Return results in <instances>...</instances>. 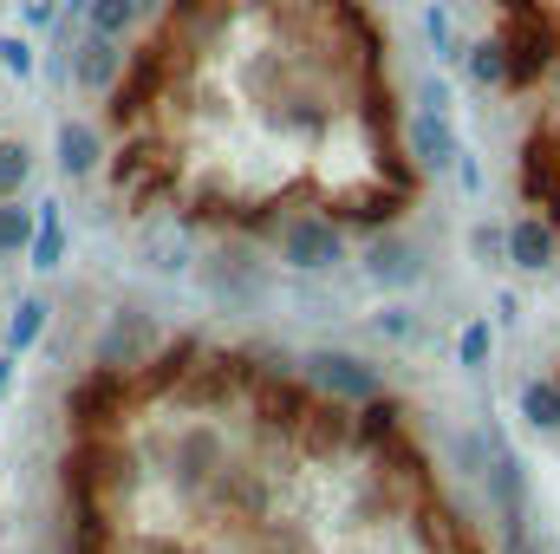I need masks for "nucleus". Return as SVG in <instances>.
<instances>
[{"label": "nucleus", "mask_w": 560, "mask_h": 554, "mask_svg": "<svg viewBox=\"0 0 560 554\" xmlns=\"http://www.w3.org/2000/svg\"><path fill=\"white\" fill-rule=\"evenodd\" d=\"M26 183H33V143L0 138V196H20Z\"/></svg>", "instance_id": "18"}, {"label": "nucleus", "mask_w": 560, "mask_h": 554, "mask_svg": "<svg viewBox=\"0 0 560 554\" xmlns=\"http://www.w3.org/2000/svg\"><path fill=\"white\" fill-rule=\"evenodd\" d=\"M33 229H39V209H26L20 196H0V262H26Z\"/></svg>", "instance_id": "14"}, {"label": "nucleus", "mask_w": 560, "mask_h": 554, "mask_svg": "<svg viewBox=\"0 0 560 554\" xmlns=\"http://www.w3.org/2000/svg\"><path fill=\"white\" fill-rule=\"evenodd\" d=\"M52 163H59L66 183H85V176L105 163V138H98V125H92V118H66L59 138H52Z\"/></svg>", "instance_id": "8"}, {"label": "nucleus", "mask_w": 560, "mask_h": 554, "mask_svg": "<svg viewBox=\"0 0 560 554\" xmlns=\"http://www.w3.org/2000/svg\"><path fill=\"white\" fill-rule=\"evenodd\" d=\"M502 249H509V268H522V275H548L560 255V235L548 216H515L509 229H502Z\"/></svg>", "instance_id": "7"}, {"label": "nucleus", "mask_w": 560, "mask_h": 554, "mask_svg": "<svg viewBox=\"0 0 560 554\" xmlns=\"http://www.w3.org/2000/svg\"><path fill=\"white\" fill-rule=\"evenodd\" d=\"M143 262L156 268V275H189V262H196V249H189V235L183 229H143Z\"/></svg>", "instance_id": "15"}, {"label": "nucleus", "mask_w": 560, "mask_h": 554, "mask_svg": "<svg viewBox=\"0 0 560 554\" xmlns=\"http://www.w3.org/2000/svg\"><path fill=\"white\" fill-rule=\"evenodd\" d=\"M222 430L215 424H183L176 430V443H170V483L183 489V496H202V489H215L222 483Z\"/></svg>", "instance_id": "4"}, {"label": "nucleus", "mask_w": 560, "mask_h": 554, "mask_svg": "<svg viewBox=\"0 0 560 554\" xmlns=\"http://www.w3.org/2000/svg\"><path fill=\"white\" fill-rule=\"evenodd\" d=\"M463 66H469V79H476V85H502V79H509V59H502V46H489V39H482V46H469V53H463Z\"/></svg>", "instance_id": "23"}, {"label": "nucleus", "mask_w": 560, "mask_h": 554, "mask_svg": "<svg viewBox=\"0 0 560 554\" xmlns=\"http://www.w3.org/2000/svg\"><path fill=\"white\" fill-rule=\"evenodd\" d=\"M0 268H7V262H0Z\"/></svg>", "instance_id": "31"}, {"label": "nucleus", "mask_w": 560, "mask_h": 554, "mask_svg": "<svg viewBox=\"0 0 560 554\" xmlns=\"http://www.w3.org/2000/svg\"><path fill=\"white\" fill-rule=\"evenodd\" d=\"M156 346H163L156 320H150L143 307H118V313L98 326V339H92V366H98V372L131 379L138 366H150V353H156Z\"/></svg>", "instance_id": "3"}, {"label": "nucleus", "mask_w": 560, "mask_h": 554, "mask_svg": "<svg viewBox=\"0 0 560 554\" xmlns=\"http://www.w3.org/2000/svg\"><path fill=\"white\" fill-rule=\"evenodd\" d=\"M46 320H52V300H46V293H20L13 313H7V353L26 359V353L46 339Z\"/></svg>", "instance_id": "12"}, {"label": "nucleus", "mask_w": 560, "mask_h": 554, "mask_svg": "<svg viewBox=\"0 0 560 554\" xmlns=\"http://www.w3.org/2000/svg\"><path fill=\"white\" fill-rule=\"evenodd\" d=\"M0 72H7V79H20V85H26V79L39 72V53H33V33H0Z\"/></svg>", "instance_id": "21"}, {"label": "nucleus", "mask_w": 560, "mask_h": 554, "mask_svg": "<svg viewBox=\"0 0 560 554\" xmlns=\"http://www.w3.org/2000/svg\"><path fill=\"white\" fill-rule=\"evenodd\" d=\"M163 0H92L85 7V33H112V39H131L143 20L156 13Z\"/></svg>", "instance_id": "13"}, {"label": "nucleus", "mask_w": 560, "mask_h": 554, "mask_svg": "<svg viewBox=\"0 0 560 554\" xmlns=\"http://www.w3.org/2000/svg\"><path fill=\"white\" fill-rule=\"evenodd\" d=\"M202 280H209V293H215V300H235V307L261 293L255 262H202Z\"/></svg>", "instance_id": "16"}, {"label": "nucleus", "mask_w": 560, "mask_h": 554, "mask_svg": "<svg viewBox=\"0 0 560 554\" xmlns=\"http://www.w3.org/2000/svg\"><path fill=\"white\" fill-rule=\"evenodd\" d=\"M66 20V0H20V33H52Z\"/></svg>", "instance_id": "25"}, {"label": "nucleus", "mask_w": 560, "mask_h": 554, "mask_svg": "<svg viewBox=\"0 0 560 554\" xmlns=\"http://www.w3.org/2000/svg\"><path fill=\"white\" fill-rule=\"evenodd\" d=\"M372 333H378V339H392V346H411L423 326H418V313H411L405 300H392V307H378V313H372Z\"/></svg>", "instance_id": "22"}, {"label": "nucleus", "mask_w": 560, "mask_h": 554, "mask_svg": "<svg viewBox=\"0 0 560 554\" xmlns=\"http://www.w3.org/2000/svg\"><path fill=\"white\" fill-rule=\"evenodd\" d=\"M359 262H365V280L385 287V293H405V287H418L423 280V249L418 242H405V235H378Z\"/></svg>", "instance_id": "6"}, {"label": "nucleus", "mask_w": 560, "mask_h": 554, "mask_svg": "<svg viewBox=\"0 0 560 554\" xmlns=\"http://www.w3.org/2000/svg\"><path fill=\"white\" fill-rule=\"evenodd\" d=\"M489 457H495V443H489V430H463V437H456V470H463V476H476V483H482V470H489Z\"/></svg>", "instance_id": "24"}, {"label": "nucleus", "mask_w": 560, "mask_h": 554, "mask_svg": "<svg viewBox=\"0 0 560 554\" xmlns=\"http://www.w3.org/2000/svg\"><path fill=\"white\" fill-rule=\"evenodd\" d=\"M125 66H131L125 39H112V33H79V39H72V85H79L85 99H105V92H118Z\"/></svg>", "instance_id": "5"}, {"label": "nucleus", "mask_w": 560, "mask_h": 554, "mask_svg": "<svg viewBox=\"0 0 560 554\" xmlns=\"http://www.w3.org/2000/svg\"><path fill=\"white\" fill-rule=\"evenodd\" d=\"M522 417L535 430H560V379H528L522 385Z\"/></svg>", "instance_id": "17"}, {"label": "nucleus", "mask_w": 560, "mask_h": 554, "mask_svg": "<svg viewBox=\"0 0 560 554\" xmlns=\"http://www.w3.org/2000/svg\"><path fill=\"white\" fill-rule=\"evenodd\" d=\"M502 554H541V542L522 529V516H502Z\"/></svg>", "instance_id": "28"}, {"label": "nucleus", "mask_w": 560, "mask_h": 554, "mask_svg": "<svg viewBox=\"0 0 560 554\" xmlns=\"http://www.w3.org/2000/svg\"><path fill=\"white\" fill-rule=\"evenodd\" d=\"M482 489H489L495 516H522V503H528V463L495 443V457H489V470H482Z\"/></svg>", "instance_id": "10"}, {"label": "nucleus", "mask_w": 560, "mask_h": 554, "mask_svg": "<svg viewBox=\"0 0 560 554\" xmlns=\"http://www.w3.org/2000/svg\"><path fill=\"white\" fill-rule=\"evenodd\" d=\"M456 359H463V372H482V366L495 359V326H489V320H469V326L456 333Z\"/></svg>", "instance_id": "19"}, {"label": "nucleus", "mask_w": 560, "mask_h": 554, "mask_svg": "<svg viewBox=\"0 0 560 554\" xmlns=\"http://www.w3.org/2000/svg\"><path fill=\"white\" fill-rule=\"evenodd\" d=\"M469 249H476L482 268H509V249H502V229H495V222H482V229L469 235Z\"/></svg>", "instance_id": "26"}, {"label": "nucleus", "mask_w": 560, "mask_h": 554, "mask_svg": "<svg viewBox=\"0 0 560 554\" xmlns=\"http://www.w3.org/2000/svg\"><path fill=\"white\" fill-rule=\"evenodd\" d=\"M0 7H7V0H0Z\"/></svg>", "instance_id": "30"}, {"label": "nucleus", "mask_w": 560, "mask_h": 554, "mask_svg": "<svg viewBox=\"0 0 560 554\" xmlns=\"http://www.w3.org/2000/svg\"><path fill=\"white\" fill-rule=\"evenodd\" d=\"M418 112H436V118H450V85H443L436 72H423V79H418Z\"/></svg>", "instance_id": "27"}, {"label": "nucleus", "mask_w": 560, "mask_h": 554, "mask_svg": "<svg viewBox=\"0 0 560 554\" xmlns=\"http://www.w3.org/2000/svg\"><path fill=\"white\" fill-rule=\"evenodd\" d=\"M39 209V229H33V249H26V268H39V275H52V268H66V209L46 196V203H33Z\"/></svg>", "instance_id": "11"}, {"label": "nucleus", "mask_w": 560, "mask_h": 554, "mask_svg": "<svg viewBox=\"0 0 560 554\" xmlns=\"http://www.w3.org/2000/svg\"><path fill=\"white\" fill-rule=\"evenodd\" d=\"M13 372H20V359H13V353H0V399L13 392Z\"/></svg>", "instance_id": "29"}, {"label": "nucleus", "mask_w": 560, "mask_h": 554, "mask_svg": "<svg viewBox=\"0 0 560 554\" xmlns=\"http://www.w3.org/2000/svg\"><path fill=\"white\" fill-rule=\"evenodd\" d=\"M280 262L293 275H332L346 262V229L332 216H319V209H293L280 222Z\"/></svg>", "instance_id": "2"}, {"label": "nucleus", "mask_w": 560, "mask_h": 554, "mask_svg": "<svg viewBox=\"0 0 560 554\" xmlns=\"http://www.w3.org/2000/svg\"><path fill=\"white\" fill-rule=\"evenodd\" d=\"M392 430H398V405H392L385 392L359 405V424H352V437H359V443H378V437H392Z\"/></svg>", "instance_id": "20"}, {"label": "nucleus", "mask_w": 560, "mask_h": 554, "mask_svg": "<svg viewBox=\"0 0 560 554\" xmlns=\"http://www.w3.org/2000/svg\"><path fill=\"white\" fill-rule=\"evenodd\" d=\"M405 143H411L418 170H430V176H436V170H450V163H456V150H463L456 131H450V118H436V112H418V118L405 125Z\"/></svg>", "instance_id": "9"}, {"label": "nucleus", "mask_w": 560, "mask_h": 554, "mask_svg": "<svg viewBox=\"0 0 560 554\" xmlns=\"http://www.w3.org/2000/svg\"><path fill=\"white\" fill-rule=\"evenodd\" d=\"M300 379H306L319 399H332V405H365V399L385 392L378 366L359 359V353H346V346H313V353L300 359Z\"/></svg>", "instance_id": "1"}]
</instances>
